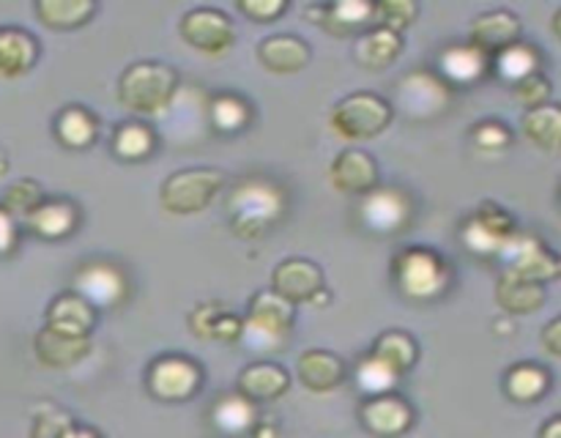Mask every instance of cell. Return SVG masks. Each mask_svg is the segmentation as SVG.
Listing matches in <instances>:
<instances>
[{"label":"cell","mask_w":561,"mask_h":438,"mask_svg":"<svg viewBox=\"0 0 561 438\" xmlns=\"http://www.w3.org/2000/svg\"><path fill=\"white\" fill-rule=\"evenodd\" d=\"M179 91V71L159 60L131 64L118 80V102L135 115H159Z\"/></svg>","instance_id":"6da1fadb"},{"label":"cell","mask_w":561,"mask_h":438,"mask_svg":"<svg viewBox=\"0 0 561 438\" xmlns=\"http://www.w3.org/2000/svg\"><path fill=\"white\" fill-rule=\"evenodd\" d=\"M233 230L241 239H261L268 228L283 219L285 195L266 178H247L233 189L228 203Z\"/></svg>","instance_id":"7a4b0ae2"},{"label":"cell","mask_w":561,"mask_h":438,"mask_svg":"<svg viewBox=\"0 0 561 438\" xmlns=\"http://www.w3.org/2000/svg\"><path fill=\"white\" fill-rule=\"evenodd\" d=\"M296 321V307L290 301H285L283 296H277L274 290H261L250 299V310H247L244 328H241V339H244L250 348L257 350H277L279 345H285L290 328Z\"/></svg>","instance_id":"3957f363"},{"label":"cell","mask_w":561,"mask_h":438,"mask_svg":"<svg viewBox=\"0 0 561 438\" xmlns=\"http://www.w3.org/2000/svg\"><path fill=\"white\" fill-rule=\"evenodd\" d=\"M225 189V173L214 168H190L168 175L159 186V203L168 214L190 217L206 211Z\"/></svg>","instance_id":"277c9868"},{"label":"cell","mask_w":561,"mask_h":438,"mask_svg":"<svg viewBox=\"0 0 561 438\" xmlns=\"http://www.w3.org/2000/svg\"><path fill=\"white\" fill-rule=\"evenodd\" d=\"M394 118V107L370 91L351 93L332 107L329 124L345 140H373L383 135Z\"/></svg>","instance_id":"5b68a950"},{"label":"cell","mask_w":561,"mask_h":438,"mask_svg":"<svg viewBox=\"0 0 561 438\" xmlns=\"http://www.w3.org/2000/svg\"><path fill=\"white\" fill-rule=\"evenodd\" d=\"M394 283L400 285L405 296L411 299H436L449 285V268L442 261V255L427 246H405L394 255L392 261Z\"/></svg>","instance_id":"8992f818"},{"label":"cell","mask_w":561,"mask_h":438,"mask_svg":"<svg viewBox=\"0 0 561 438\" xmlns=\"http://www.w3.org/2000/svg\"><path fill=\"white\" fill-rule=\"evenodd\" d=\"M146 387L162 403H184L203 387V367L184 354H162L148 365Z\"/></svg>","instance_id":"52a82bcc"},{"label":"cell","mask_w":561,"mask_h":438,"mask_svg":"<svg viewBox=\"0 0 561 438\" xmlns=\"http://www.w3.org/2000/svg\"><path fill=\"white\" fill-rule=\"evenodd\" d=\"M179 33L192 49L203 55H222L236 42L233 20L222 9H211V5H197L186 11L181 16Z\"/></svg>","instance_id":"ba28073f"},{"label":"cell","mask_w":561,"mask_h":438,"mask_svg":"<svg viewBox=\"0 0 561 438\" xmlns=\"http://www.w3.org/2000/svg\"><path fill=\"white\" fill-rule=\"evenodd\" d=\"M502 257L507 261V272L515 274V277L535 279V283L542 285L548 279L561 277V257L553 255L537 235L515 233L504 244Z\"/></svg>","instance_id":"9c48e42d"},{"label":"cell","mask_w":561,"mask_h":438,"mask_svg":"<svg viewBox=\"0 0 561 438\" xmlns=\"http://www.w3.org/2000/svg\"><path fill=\"white\" fill-rule=\"evenodd\" d=\"M515 235V222L496 203H482L463 224V241L477 255H502L504 244Z\"/></svg>","instance_id":"30bf717a"},{"label":"cell","mask_w":561,"mask_h":438,"mask_svg":"<svg viewBox=\"0 0 561 438\" xmlns=\"http://www.w3.org/2000/svg\"><path fill=\"white\" fill-rule=\"evenodd\" d=\"M359 422L370 436L400 438L414 425V408L400 394H370L359 405Z\"/></svg>","instance_id":"8fae6325"},{"label":"cell","mask_w":561,"mask_h":438,"mask_svg":"<svg viewBox=\"0 0 561 438\" xmlns=\"http://www.w3.org/2000/svg\"><path fill=\"white\" fill-rule=\"evenodd\" d=\"M327 288L323 283V272L318 263L307 261V257H288V261L277 263L272 272V288L277 296H283L290 304H310L316 299L318 290Z\"/></svg>","instance_id":"7c38bea8"},{"label":"cell","mask_w":561,"mask_h":438,"mask_svg":"<svg viewBox=\"0 0 561 438\" xmlns=\"http://www.w3.org/2000/svg\"><path fill=\"white\" fill-rule=\"evenodd\" d=\"M75 293H80L82 299L91 301L96 310L99 307H104V310L118 307L121 301L126 299V290H129L124 274H121L113 263L104 261L85 263V266L75 274Z\"/></svg>","instance_id":"4fadbf2b"},{"label":"cell","mask_w":561,"mask_h":438,"mask_svg":"<svg viewBox=\"0 0 561 438\" xmlns=\"http://www.w3.org/2000/svg\"><path fill=\"white\" fill-rule=\"evenodd\" d=\"M329 181L345 195H370L378 186V162L359 148H345L329 168Z\"/></svg>","instance_id":"5bb4252c"},{"label":"cell","mask_w":561,"mask_h":438,"mask_svg":"<svg viewBox=\"0 0 561 438\" xmlns=\"http://www.w3.org/2000/svg\"><path fill=\"white\" fill-rule=\"evenodd\" d=\"M520 20L507 9H493L485 11V14L477 16L471 22V33H469V44H474L480 53H485L488 58L499 55L502 49L513 47L518 44L520 38Z\"/></svg>","instance_id":"9a60e30c"},{"label":"cell","mask_w":561,"mask_h":438,"mask_svg":"<svg viewBox=\"0 0 561 438\" xmlns=\"http://www.w3.org/2000/svg\"><path fill=\"white\" fill-rule=\"evenodd\" d=\"M44 326L69 334V337H91L93 326H96V307L69 290L49 301L47 312H44Z\"/></svg>","instance_id":"2e32d148"},{"label":"cell","mask_w":561,"mask_h":438,"mask_svg":"<svg viewBox=\"0 0 561 438\" xmlns=\"http://www.w3.org/2000/svg\"><path fill=\"white\" fill-rule=\"evenodd\" d=\"M307 16L316 20L332 36H354L373 27V3L365 0H343V3H318L307 9Z\"/></svg>","instance_id":"e0dca14e"},{"label":"cell","mask_w":561,"mask_h":438,"mask_svg":"<svg viewBox=\"0 0 561 438\" xmlns=\"http://www.w3.org/2000/svg\"><path fill=\"white\" fill-rule=\"evenodd\" d=\"M27 230L38 239L60 241L69 239L80 224V208L66 197H44L36 208L25 217Z\"/></svg>","instance_id":"ac0fdd59"},{"label":"cell","mask_w":561,"mask_h":438,"mask_svg":"<svg viewBox=\"0 0 561 438\" xmlns=\"http://www.w3.org/2000/svg\"><path fill=\"white\" fill-rule=\"evenodd\" d=\"M310 44L299 36H290V33L266 36L257 44V60H261L263 69L274 71V74H296V71L310 66Z\"/></svg>","instance_id":"d6986e66"},{"label":"cell","mask_w":561,"mask_h":438,"mask_svg":"<svg viewBox=\"0 0 561 438\" xmlns=\"http://www.w3.org/2000/svg\"><path fill=\"white\" fill-rule=\"evenodd\" d=\"M453 99V88L427 71H414L400 82V104L405 113H442Z\"/></svg>","instance_id":"ffe728a7"},{"label":"cell","mask_w":561,"mask_h":438,"mask_svg":"<svg viewBox=\"0 0 561 438\" xmlns=\"http://www.w3.org/2000/svg\"><path fill=\"white\" fill-rule=\"evenodd\" d=\"M33 350H36L38 365H44L47 370H69L85 359L88 350H91V339L69 337V334L44 326L33 339Z\"/></svg>","instance_id":"44dd1931"},{"label":"cell","mask_w":561,"mask_h":438,"mask_svg":"<svg viewBox=\"0 0 561 438\" xmlns=\"http://www.w3.org/2000/svg\"><path fill=\"white\" fill-rule=\"evenodd\" d=\"M38 42L25 27L3 25L0 27V80H16L36 66Z\"/></svg>","instance_id":"7402d4cb"},{"label":"cell","mask_w":561,"mask_h":438,"mask_svg":"<svg viewBox=\"0 0 561 438\" xmlns=\"http://www.w3.org/2000/svg\"><path fill=\"white\" fill-rule=\"evenodd\" d=\"M236 389L250 403H272V400L288 394L290 376L285 367L272 365V361H255V365H247L241 370Z\"/></svg>","instance_id":"603a6c76"},{"label":"cell","mask_w":561,"mask_h":438,"mask_svg":"<svg viewBox=\"0 0 561 438\" xmlns=\"http://www.w3.org/2000/svg\"><path fill=\"white\" fill-rule=\"evenodd\" d=\"M296 370H299L301 387H307L310 392L318 394L337 389L340 383L345 381V376H348L345 361L340 359L337 354L323 348L305 350V354L299 356V361H296Z\"/></svg>","instance_id":"cb8c5ba5"},{"label":"cell","mask_w":561,"mask_h":438,"mask_svg":"<svg viewBox=\"0 0 561 438\" xmlns=\"http://www.w3.org/2000/svg\"><path fill=\"white\" fill-rule=\"evenodd\" d=\"M546 285L535 283V279L515 277L510 272H504L496 285L499 307L504 312H510V315H529V312H537L546 304Z\"/></svg>","instance_id":"d4e9b609"},{"label":"cell","mask_w":561,"mask_h":438,"mask_svg":"<svg viewBox=\"0 0 561 438\" xmlns=\"http://www.w3.org/2000/svg\"><path fill=\"white\" fill-rule=\"evenodd\" d=\"M33 11L49 31H77L93 20L99 5L93 0H38Z\"/></svg>","instance_id":"484cf974"},{"label":"cell","mask_w":561,"mask_h":438,"mask_svg":"<svg viewBox=\"0 0 561 438\" xmlns=\"http://www.w3.org/2000/svg\"><path fill=\"white\" fill-rule=\"evenodd\" d=\"M551 389V372L542 365H535V361H520V365H513L504 376V392L513 403H537L542 400Z\"/></svg>","instance_id":"4316f807"},{"label":"cell","mask_w":561,"mask_h":438,"mask_svg":"<svg viewBox=\"0 0 561 438\" xmlns=\"http://www.w3.org/2000/svg\"><path fill=\"white\" fill-rule=\"evenodd\" d=\"M400 53H403V36L387 31V27H370L367 33H362L359 44L354 49L359 66L370 71H381L392 66L400 58Z\"/></svg>","instance_id":"83f0119b"},{"label":"cell","mask_w":561,"mask_h":438,"mask_svg":"<svg viewBox=\"0 0 561 438\" xmlns=\"http://www.w3.org/2000/svg\"><path fill=\"white\" fill-rule=\"evenodd\" d=\"M55 137L69 151H85L96 142L99 120L88 107H66L55 118Z\"/></svg>","instance_id":"f1b7e54d"},{"label":"cell","mask_w":561,"mask_h":438,"mask_svg":"<svg viewBox=\"0 0 561 438\" xmlns=\"http://www.w3.org/2000/svg\"><path fill=\"white\" fill-rule=\"evenodd\" d=\"M157 148V135L142 120H124L113 129V140H110V151L121 159V162H142Z\"/></svg>","instance_id":"f546056e"},{"label":"cell","mask_w":561,"mask_h":438,"mask_svg":"<svg viewBox=\"0 0 561 438\" xmlns=\"http://www.w3.org/2000/svg\"><path fill=\"white\" fill-rule=\"evenodd\" d=\"M524 135L526 140L535 142L537 148L548 153L561 151V104H542V107L526 110L524 115Z\"/></svg>","instance_id":"4dcf8cb0"},{"label":"cell","mask_w":561,"mask_h":438,"mask_svg":"<svg viewBox=\"0 0 561 438\" xmlns=\"http://www.w3.org/2000/svg\"><path fill=\"white\" fill-rule=\"evenodd\" d=\"M211 422L219 433H228V436H244L252 433L257 416H255V403H250L247 397L236 394H225L217 403L211 405Z\"/></svg>","instance_id":"1f68e13d"},{"label":"cell","mask_w":561,"mask_h":438,"mask_svg":"<svg viewBox=\"0 0 561 438\" xmlns=\"http://www.w3.org/2000/svg\"><path fill=\"white\" fill-rule=\"evenodd\" d=\"M416 354H420V350H416L414 337L405 332H398V328H389V332L378 334L370 350L373 359L383 361V365H387L389 370L398 372V376H403V372H409L411 367H414Z\"/></svg>","instance_id":"d6a6232c"},{"label":"cell","mask_w":561,"mask_h":438,"mask_svg":"<svg viewBox=\"0 0 561 438\" xmlns=\"http://www.w3.org/2000/svg\"><path fill=\"white\" fill-rule=\"evenodd\" d=\"M491 66V58L474 47V44H455V47L444 49L442 69L453 82H474Z\"/></svg>","instance_id":"836d02e7"},{"label":"cell","mask_w":561,"mask_h":438,"mask_svg":"<svg viewBox=\"0 0 561 438\" xmlns=\"http://www.w3.org/2000/svg\"><path fill=\"white\" fill-rule=\"evenodd\" d=\"M409 200L398 192H376L365 203V219L376 230H398L409 219Z\"/></svg>","instance_id":"e575fe53"},{"label":"cell","mask_w":561,"mask_h":438,"mask_svg":"<svg viewBox=\"0 0 561 438\" xmlns=\"http://www.w3.org/2000/svg\"><path fill=\"white\" fill-rule=\"evenodd\" d=\"M491 60L496 64L499 77L510 80L513 85L540 71V55H537V49L529 47V44H520V42L513 44V47L502 49L499 55H493Z\"/></svg>","instance_id":"d590c367"},{"label":"cell","mask_w":561,"mask_h":438,"mask_svg":"<svg viewBox=\"0 0 561 438\" xmlns=\"http://www.w3.org/2000/svg\"><path fill=\"white\" fill-rule=\"evenodd\" d=\"M211 124L217 126L222 135H233V131H241L250 126L252 120V107L236 93H219V96L211 99Z\"/></svg>","instance_id":"8d00e7d4"},{"label":"cell","mask_w":561,"mask_h":438,"mask_svg":"<svg viewBox=\"0 0 561 438\" xmlns=\"http://www.w3.org/2000/svg\"><path fill=\"white\" fill-rule=\"evenodd\" d=\"M420 5L414 0H381L373 3V27H387V31L403 36L405 27L414 25Z\"/></svg>","instance_id":"74e56055"},{"label":"cell","mask_w":561,"mask_h":438,"mask_svg":"<svg viewBox=\"0 0 561 438\" xmlns=\"http://www.w3.org/2000/svg\"><path fill=\"white\" fill-rule=\"evenodd\" d=\"M42 200L44 192L42 186H38V181L33 178L14 181V184H9V189L3 192V208L11 217H27Z\"/></svg>","instance_id":"f35d334b"},{"label":"cell","mask_w":561,"mask_h":438,"mask_svg":"<svg viewBox=\"0 0 561 438\" xmlns=\"http://www.w3.org/2000/svg\"><path fill=\"white\" fill-rule=\"evenodd\" d=\"M398 372L389 370L383 361L373 359V356H367L365 361L359 365V370H356V381H359V387L365 389L367 394H387L392 392V387L398 383Z\"/></svg>","instance_id":"ab89813d"},{"label":"cell","mask_w":561,"mask_h":438,"mask_svg":"<svg viewBox=\"0 0 561 438\" xmlns=\"http://www.w3.org/2000/svg\"><path fill=\"white\" fill-rule=\"evenodd\" d=\"M515 99H518L526 110L542 107V104H548V99H551V80L537 71V74L515 82Z\"/></svg>","instance_id":"60d3db41"},{"label":"cell","mask_w":561,"mask_h":438,"mask_svg":"<svg viewBox=\"0 0 561 438\" xmlns=\"http://www.w3.org/2000/svg\"><path fill=\"white\" fill-rule=\"evenodd\" d=\"M474 142L482 151H504L513 142V131L502 120H482L474 126Z\"/></svg>","instance_id":"b9f144b4"},{"label":"cell","mask_w":561,"mask_h":438,"mask_svg":"<svg viewBox=\"0 0 561 438\" xmlns=\"http://www.w3.org/2000/svg\"><path fill=\"white\" fill-rule=\"evenodd\" d=\"M75 427L69 414L64 411H44L33 419L31 425V438H66V433Z\"/></svg>","instance_id":"7bdbcfd3"},{"label":"cell","mask_w":561,"mask_h":438,"mask_svg":"<svg viewBox=\"0 0 561 438\" xmlns=\"http://www.w3.org/2000/svg\"><path fill=\"white\" fill-rule=\"evenodd\" d=\"M288 0H239L236 9L244 16H250L252 22H261V25H268L272 20L283 16L288 11Z\"/></svg>","instance_id":"ee69618b"},{"label":"cell","mask_w":561,"mask_h":438,"mask_svg":"<svg viewBox=\"0 0 561 438\" xmlns=\"http://www.w3.org/2000/svg\"><path fill=\"white\" fill-rule=\"evenodd\" d=\"M219 312H222V310H219L217 304H201V307H197V310L190 315V328L197 334V337L211 339L214 323H217Z\"/></svg>","instance_id":"f6af8a7d"},{"label":"cell","mask_w":561,"mask_h":438,"mask_svg":"<svg viewBox=\"0 0 561 438\" xmlns=\"http://www.w3.org/2000/svg\"><path fill=\"white\" fill-rule=\"evenodd\" d=\"M241 328H244V321H241L239 315H233V312H219L217 323H214V332H211V339H222V343H236V339H241Z\"/></svg>","instance_id":"bcb514c9"},{"label":"cell","mask_w":561,"mask_h":438,"mask_svg":"<svg viewBox=\"0 0 561 438\" xmlns=\"http://www.w3.org/2000/svg\"><path fill=\"white\" fill-rule=\"evenodd\" d=\"M16 235L20 233H16L14 217H11V214L0 206V255H5V252L14 250Z\"/></svg>","instance_id":"7dc6e473"},{"label":"cell","mask_w":561,"mask_h":438,"mask_svg":"<svg viewBox=\"0 0 561 438\" xmlns=\"http://www.w3.org/2000/svg\"><path fill=\"white\" fill-rule=\"evenodd\" d=\"M542 345H546L548 354L561 356V315L542 328Z\"/></svg>","instance_id":"c3c4849f"},{"label":"cell","mask_w":561,"mask_h":438,"mask_svg":"<svg viewBox=\"0 0 561 438\" xmlns=\"http://www.w3.org/2000/svg\"><path fill=\"white\" fill-rule=\"evenodd\" d=\"M537 438H561V414L553 416V419H548L546 425L540 427V436Z\"/></svg>","instance_id":"681fc988"},{"label":"cell","mask_w":561,"mask_h":438,"mask_svg":"<svg viewBox=\"0 0 561 438\" xmlns=\"http://www.w3.org/2000/svg\"><path fill=\"white\" fill-rule=\"evenodd\" d=\"M252 438H279V436H277V427H274L272 422H255V427H252Z\"/></svg>","instance_id":"f907efd6"},{"label":"cell","mask_w":561,"mask_h":438,"mask_svg":"<svg viewBox=\"0 0 561 438\" xmlns=\"http://www.w3.org/2000/svg\"><path fill=\"white\" fill-rule=\"evenodd\" d=\"M66 438H102V436H99L93 427H77L75 425L69 433H66Z\"/></svg>","instance_id":"816d5d0a"},{"label":"cell","mask_w":561,"mask_h":438,"mask_svg":"<svg viewBox=\"0 0 561 438\" xmlns=\"http://www.w3.org/2000/svg\"><path fill=\"white\" fill-rule=\"evenodd\" d=\"M553 33H557V36L561 38V9L557 11V14H553Z\"/></svg>","instance_id":"f5cc1de1"}]
</instances>
